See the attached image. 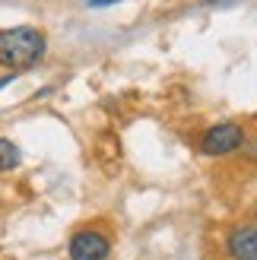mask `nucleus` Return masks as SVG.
<instances>
[{
	"instance_id": "4",
	"label": "nucleus",
	"mask_w": 257,
	"mask_h": 260,
	"mask_svg": "<svg viewBox=\"0 0 257 260\" xmlns=\"http://www.w3.org/2000/svg\"><path fill=\"white\" fill-rule=\"evenodd\" d=\"M232 260H257V229H235L226 241Z\"/></svg>"
},
{
	"instance_id": "2",
	"label": "nucleus",
	"mask_w": 257,
	"mask_h": 260,
	"mask_svg": "<svg viewBox=\"0 0 257 260\" xmlns=\"http://www.w3.org/2000/svg\"><path fill=\"white\" fill-rule=\"evenodd\" d=\"M241 143H245V130L232 121H222V124H216L203 134L200 149H203V155H229V152H235Z\"/></svg>"
},
{
	"instance_id": "3",
	"label": "nucleus",
	"mask_w": 257,
	"mask_h": 260,
	"mask_svg": "<svg viewBox=\"0 0 257 260\" xmlns=\"http://www.w3.org/2000/svg\"><path fill=\"white\" fill-rule=\"evenodd\" d=\"M70 260H108L111 254V241L102 235V232H76V235L70 238Z\"/></svg>"
},
{
	"instance_id": "1",
	"label": "nucleus",
	"mask_w": 257,
	"mask_h": 260,
	"mask_svg": "<svg viewBox=\"0 0 257 260\" xmlns=\"http://www.w3.org/2000/svg\"><path fill=\"white\" fill-rule=\"evenodd\" d=\"M45 57V35L32 25H16V29L0 32V67L7 70H25L35 67Z\"/></svg>"
},
{
	"instance_id": "6",
	"label": "nucleus",
	"mask_w": 257,
	"mask_h": 260,
	"mask_svg": "<svg viewBox=\"0 0 257 260\" xmlns=\"http://www.w3.org/2000/svg\"><path fill=\"white\" fill-rule=\"evenodd\" d=\"M13 80H16V73H7V76H4V80H0V89H4V86H10Z\"/></svg>"
},
{
	"instance_id": "5",
	"label": "nucleus",
	"mask_w": 257,
	"mask_h": 260,
	"mask_svg": "<svg viewBox=\"0 0 257 260\" xmlns=\"http://www.w3.org/2000/svg\"><path fill=\"white\" fill-rule=\"evenodd\" d=\"M16 165H19V146L0 137V172H13Z\"/></svg>"
}]
</instances>
